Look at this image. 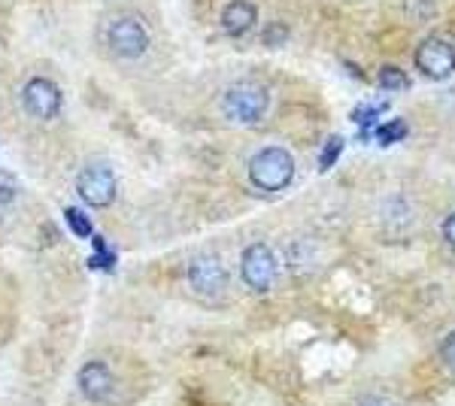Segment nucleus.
Returning a JSON list of instances; mask_svg holds the SVG:
<instances>
[{
	"mask_svg": "<svg viewBox=\"0 0 455 406\" xmlns=\"http://www.w3.org/2000/svg\"><path fill=\"white\" fill-rule=\"evenodd\" d=\"M249 179L261 191H283L295 179V158L283 146H267L249 158Z\"/></svg>",
	"mask_w": 455,
	"mask_h": 406,
	"instance_id": "nucleus-1",
	"label": "nucleus"
},
{
	"mask_svg": "<svg viewBox=\"0 0 455 406\" xmlns=\"http://www.w3.org/2000/svg\"><path fill=\"white\" fill-rule=\"evenodd\" d=\"M270 107L267 88L259 83H237L222 94V113L234 124H255Z\"/></svg>",
	"mask_w": 455,
	"mask_h": 406,
	"instance_id": "nucleus-2",
	"label": "nucleus"
},
{
	"mask_svg": "<svg viewBox=\"0 0 455 406\" xmlns=\"http://www.w3.org/2000/svg\"><path fill=\"white\" fill-rule=\"evenodd\" d=\"M416 68H419L422 76L443 83L455 73V46L446 43L443 36H425L416 46Z\"/></svg>",
	"mask_w": 455,
	"mask_h": 406,
	"instance_id": "nucleus-3",
	"label": "nucleus"
},
{
	"mask_svg": "<svg viewBox=\"0 0 455 406\" xmlns=\"http://www.w3.org/2000/svg\"><path fill=\"white\" fill-rule=\"evenodd\" d=\"M240 273L252 291H267L276 283V255L264 243H252L240 258Z\"/></svg>",
	"mask_w": 455,
	"mask_h": 406,
	"instance_id": "nucleus-4",
	"label": "nucleus"
},
{
	"mask_svg": "<svg viewBox=\"0 0 455 406\" xmlns=\"http://www.w3.org/2000/svg\"><path fill=\"white\" fill-rule=\"evenodd\" d=\"M21 107L40 122L55 119L61 113V88L52 79H43V76L28 79L25 88H21Z\"/></svg>",
	"mask_w": 455,
	"mask_h": 406,
	"instance_id": "nucleus-5",
	"label": "nucleus"
},
{
	"mask_svg": "<svg viewBox=\"0 0 455 406\" xmlns=\"http://www.w3.org/2000/svg\"><path fill=\"white\" fill-rule=\"evenodd\" d=\"M76 191L88 206L104 210L116 201V173L107 164H88L83 173L76 176Z\"/></svg>",
	"mask_w": 455,
	"mask_h": 406,
	"instance_id": "nucleus-6",
	"label": "nucleus"
},
{
	"mask_svg": "<svg viewBox=\"0 0 455 406\" xmlns=\"http://www.w3.org/2000/svg\"><path fill=\"white\" fill-rule=\"evenodd\" d=\"M107 46L119 58H140L149 49V34L137 19H116L107 31Z\"/></svg>",
	"mask_w": 455,
	"mask_h": 406,
	"instance_id": "nucleus-7",
	"label": "nucleus"
},
{
	"mask_svg": "<svg viewBox=\"0 0 455 406\" xmlns=\"http://www.w3.org/2000/svg\"><path fill=\"white\" fill-rule=\"evenodd\" d=\"M188 283H192V288L201 298H219L228 288V270L216 255H201L188 267Z\"/></svg>",
	"mask_w": 455,
	"mask_h": 406,
	"instance_id": "nucleus-8",
	"label": "nucleus"
},
{
	"mask_svg": "<svg viewBox=\"0 0 455 406\" xmlns=\"http://www.w3.org/2000/svg\"><path fill=\"white\" fill-rule=\"evenodd\" d=\"M113 386H116L113 370H109L104 361H88L83 370H79V391H83L88 401L94 403L107 401L113 394Z\"/></svg>",
	"mask_w": 455,
	"mask_h": 406,
	"instance_id": "nucleus-9",
	"label": "nucleus"
},
{
	"mask_svg": "<svg viewBox=\"0 0 455 406\" xmlns=\"http://www.w3.org/2000/svg\"><path fill=\"white\" fill-rule=\"evenodd\" d=\"M255 21H259V10H255V4H249V0H231L222 10V28H225V34H231V36L249 34L255 28Z\"/></svg>",
	"mask_w": 455,
	"mask_h": 406,
	"instance_id": "nucleus-10",
	"label": "nucleus"
},
{
	"mask_svg": "<svg viewBox=\"0 0 455 406\" xmlns=\"http://www.w3.org/2000/svg\"><path fill=\"white\" fill-rule=\"evenodd\" d=\"M373 137H377V143H379V146H392V143H398V139L407 137V122L395 119V122H383V124H377V128H373Z\"/></svg>",
	"mask_w": 455,
	"mask_h": 406,
	"instance_id": "nucleus-11",
	"label": "nucleus"
},
{
	"mask_svg": "<svg viewBox=\"0 0 455 406\" xmlns=\"http://www.w3.org/2000/svg\"><path fill=\"white\" fill-rule=\"evenodd\" d=\"M379 85L388 88V92H401V88H407V73L398 68H383L379 70Z\"/></svg>",
	"mask_w": 455,
	"mask_h": 406,
	"instance_id": "nucleus-12",
	"label": "nucleus"
},
{
	"mask_svg": "<svg viewBox=\"0 0 455 406\" xmlns=\"http://www.w3.org/2000/svg\"><path fill=\"white\" fill-rule=\"evenodd\" d=\"M64 219H68V225H70V231L76 234V237H92V221H88L83 212L79 210H64Z\"/></svg>",
	"mask_w": 455,
	"mask_h": 406,
	"instance_id": "nucleus-13",
	"label": "nucleus"
},
{
	"mask_svg": "<svg viewBox=\"0 0 455 406\" xmlns=\"http://www.w3.org/2000/svg\"><path fill=\"white\" fill-rule=\"evenodd\" d=\"M19 195V182L12 173H6V170H0V206L12 203V197Z\"/></svg>",
	"mask_w": 455,
	"mask_h": 406,
	"instance_id": "nucleus-14",
	"label": "nucleus"
},
{
	"mask_svg": "<svg viewBox=\"0 0 455 406\" xmlns=\"http://www.w3.org/2000/svg\"><path fill=\"white\" fill-rule=\"evenodd\" d=\"M340 152H343V139L340 137H331L325 143V149H322V161H319V167L322 170H331V164L337 158H340Z\"/></svg>",
	"mask_w": 455,
	"mask_h": 406,
	"instance_id": "nucleus-15",
	"label": "nucleus"
},
{
	"mask_svg": "<svg viewBox=\"0 0 455 406\" xmlns=\"http://www.w3.org/2000/svg\"><path fill=\"white\" fill-rule=\"evenodd\" d=\"M285 40H289V28L285 25H270L267 31H264V43H267V46H283Z\"/></svg>",
	"mask_w": 455,
	"mask_h": 406,
	"instance_id": "nucleus-16",
	"label": "nucleus"
},
{
	"mask_svg": "<svg viewBox=\"0 0 455 406\" xmlns=\"http://www.w3.org/2000/svg\"><path fill=\"white\" fill-rule=\"evenodd\" d=\"M440 361H443V364L455 373V330L443 339V343H440Z\"/></svg>",
	"mask_w": 455,
	"mask_h": 406,
	"instance_id": "nucleus-17",
	"label": "nucleus"
},
{
	"mask_svg": "<svg viewBox=\"0 0 455 406\" xmlns=\"http://www.w3.org/2000/svg\"><path fill=\"white\" fill-rule=\"evenodd\" d=\"M443 240L450 243V249L455 252V212H450L446 221H443Z\"/></svg>",
	"mask_w": 455,
	"mask_h": 406,
	"instance_id": "nucleus-18",
	"label": "nucleus"
},
{
	"mask_svg": "<svg viewBox=\"0 0 455 406\" xmlns=\"http://www.w3.org/2000/svg\"><path fill=\"white\" fill-rule=\"evenodd\" d=\"M364 406H395V403L392 401H368Z\"/></svg>",
	"mask_w": 455,
	"mask_h": 406,
	"instance_id": "nucleus-19",
	"label": "nucleus"
}]
</instances>
